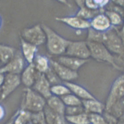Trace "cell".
<instances>
[{
  "label": "cell",
  "mask_w": 124,
  "mask_h": 124,
  "mask_svg": "<svg viewBox=\"0 0 124 124\" xmlns=\"http://www.w3.org/2000/svg\"><path fill=\"white\" fill-rule=\"evenodd\" d=\"M91 56L96 60L115 65L109 50L102 43L87 41Z\"/></svg>",
  "instance_id": "3957f363"
},
{
  "label": "cell",
  "mask_w": 124,
  "mask_h": 124,
  "mask_svg": "<svg viewBox=\"0 0 124 124\" xmlns=\"http://www.w3.org/2000/svg\"><path fill=\"white\" fill-rule=\"evenodd\" d=\"M16 53L11 47L0 45V60L4 64L8 63L14 58Z\"/></svg>",
  "instance_id": "44dd1931"
},
{
  "label": "cell",
  "mask_w": 124,
  "mask_h": 124,
  "mask_svg": "<svg viewBox=\"0 0 124 124\" xmlns=\"http://www.w3.org/2000/svg\"><path fill=\"white\" fill-rule=\"evenodd\" d=\"M46 105L60 115H65L66 106L61 98L52 95L46 100Z\"/></svg>",
  "instance_id": "d6986e66"
},
{
  "label": "cell",
  "mask_w": 124,
  "mask_h": 124,
  "mask_svg": "<svg viewBox=\"0 0 124 124\" xmlns=\"http://www.w3.org/2000/svg\"><path fill=\"white\" fill-rule=\"evenodd\" d=\"M40 73L36 69L33 63L28 64L20 75L21 82L26 88H31Z\"/></svg>",
  "instance_id": "8fae6325"
},
{
  "label": "cell",
  "mask_w": 124,
  "mask_h": 124,
  "mask_svg": "<svg viewBox=\"0 0 124 124\" xmlns=\"http://www.w3.org/2000/svg\"></svg>",
  "instance_id": "ee69618b"
},
{
  "label": "cell",
  "mask_w": 124,
  "mask_h": 124,
  "mask_svg": "<svg viewBox=\"0 0 124 124\" xmlns=\"http://www.w3.org/2000/svg\"><path fill=\"white\" fill-rule=\"evenodd\" d=\"M33 63L37 70L41 73H46L50 67V59L42 54H37Z\"/></svg>",
  "instance_id": "ffe728a7"
},
{
  "label": "cell",
  "mask_w": 124,
  "mask_h": 124,
  "mask_svg": "<svg viewBox=\"0 0 124 124\" xmlns=\"http://www.w3.org/2000/svg\"><path fill=\"white\" fill-rule=\"evenodd\" d=\"M16 115V112L14 114V115L11 117L10 119L9 120L8 122H7L5 124H14V121L15 119Z\"/></svg>",
  "instance_id": "f35d334b"
},
{
  "label": "cell",
  "mask_w": 124,
  "mask_h": 124,
  "mask_svg": "<svg viewBox=\"0 0 124 124\" xmlns=\"http://www.w3.org/2000/svg\"><path fill=\"white\" fill-rule=\"evenodd\" d=\"M103 12H104L103 9L98 10H92L84 7L79 9L76 15L85 20L90 21L96 16Z\"/></svg>",
  "instance_id": "7402d4cb"
},
{
  "label": "cell",
  "mask_w": 124,
  "mask_h": 124,
  "mask_svg": "<svg viewBox=\"0 0 124 124\" xmlns=\"http://www.w3.org/2000/svg\"><path fill=\"white\" fill-rule=\"evenodd\" d=\"M102 43L109 50L114 52H120L122 49V40L111 29L104 33Z\"/></svg>",
  "instance_id": "30bf717a"
},
{
  "label": "cell",
  "mask_w": 124,
  "mask_h": 124,
  "mask_svg": "<svg viewBox=\"0 0 124 124\" xmlns=\"http://www.w3.org/2000/svg\"><path fill=\"white\" fill-rule=\"evenodd\" d=\"M25 62L22 53H16L12 60L5 66L6 72L20 75L25 67Z\"/></svg>",
  "instance_id": "5bb4252c"
},
{
  "label": "cell",
  "mask_w": 124,
  "mask_h": 124,
  "mask_svg": "<svg viewBox=\"0 0 124 124\" xmlns=\"http://www.w3.org/2000/svg\"><path fill=\"white\" fill-rule=\"evenodd\" d=\"M42 27L46 33V43L49 53L59 56L64 54L71 40L63 37L46 24H42Z\"/></svg>",
  "instance_id": "6da1fadb"
},
{
  "label": "cell",
  "mask_w": 124,
  "mask_h": 124,
  "mask_svg": "<svg viewBox=\"0 0 124 124\" xmlns=\"http://www.w3.org/2000/svg\"><path fill=\"white\" fill-rule=\"evenodd\" d=\"M46 100L31 88H25L21 108L32 113L43 111Z\"/></svg>",
  "instance_id": "7a4b0ae2"
},
{
  "label": "cell",
  "mask_w": 124,
  "mask_h": 124,
  "mask_svg": "<svg viewBox=\"0 0 124 124\" xmlns=\"http://www.w3.org/2000/svg\"><path fill=\"white\" fill-rule=\"evenodd\" d=\"M30 124H46L43 111L31 112Z\"/></svg>",
  "instance_id": "f546056e"
},
{
  "label": "cell",
  "mask_w": 124,
  "mask_h": 124,
  "mask_svg": "<svg viewBox=\"0 0 124 124\" xmlns=\"http://www.w3.org/2000/svg\"><path fill=\"white\" fill-rule=\"evenodd\" d=\"M124 97V77L120 78L114 82L107 100L105 109L109 111L118 100Z\"/></svg>",
  "instance_id": "8992f818"
},
{
  "label": "cell",
  "mask_w": 124,
  "mask_h": 124,
  "mask_svg": "<svg viewBox=\"0 0 124 124\" xmlns=\"http://www.w3.org/2000/svg\"><path fill=\"white\" fill-rule=\"evenodd\" d=\"M50 67L62 82H72L78 77V74L60 64L56 60L50 59Z\"/></svg>",
  "instance_id": "52a82bcc"
},
{
  "label": "cell",
  "mask_w": 124,
  "mask_h": 124,
  "mask_svg": "<svg viewBox=\"0 0 124 124\" xmlns=\"http://www.w3.org/2000/svg\"><path fill=\"white\" fill-rule=\"evenodd\" d=\"M53 124H68L65 115H59L56 117Z\"/></svg>",
  "instance_id": "d6a6232c"
},
{
  "label": "cell",
  "mask_w": 124,
  "mask_h": 124,
  "mask_svg": "<svg viewBox=\"0 0 124 124\" xmlns=\"http://www.w3.org/2000/svg\"><path fill=\"white\" fill-rule=\"evenodd\" d=\"M90 24L91 28L100 32L108 31L111 27L110 20L104 12L96 16L90 21Z\"/></svg>",
  "instance_id": "4fadbf2b"
},
{
  "label": "cell",
  "mask_w": 124,
  "mask_h": 124,
  "mask_svg": "<svg viewBox=\"0 0 124 124\" xmlns=\"http://www.w3.org/2000/svg\"></svg>",
  "instance_id": "f6af8a7d"
},
{
  "label": "cell",
  "mask_w": 124,
  "mask_h": 124,
  "mask_svg": "<svg viewBox=\"0 0 124 124\" xmlns=\"http://www.w3.org/2000/svg\"><path fill=\"white\" fill-rule=\"evenodd\" d=\"M85 112L84 108L82 105L76 106H66L65 116H70L79 114Z\"/></svg>",
  "instance_id": "1f68e13d"
},
{
  "label": "cell",
  "mask_w": 124,
  "mask_h": 124,
  "mask_svg": "<svg viewBox=\"0 0 124 124\" xmlns=\"http://www.w3.org/2000/svg\"><path fill=\"white\" fill-rule=\"evenodd\" d=\"M6 111L5 107L2 104H0V122L2 120L5 116Z\"/></svg>",
  "instance_id": "e575fe53"
},
{
  "label": "cell",
  "mask_w": 124,
  "mask_h": 124,
  "mask_svg": "<svg viewBox=\"0 0 124 124\" xmlns=\"http://www.w3.org/2000/svg\"><path fill=\"white\" fill-rule=\"evenodd\" d=\"M55 20L66 25L72 29L78 30L88 29L91 28L90 21L85 20L77 15L56 17Z\"/></svg>",
  "instance_id": "ba28073f"
},
{
  "label": "cell",
  "mask_w": 124,
  "mask_h": 124,
  "mask_svg": "<svg viewBox=\"0 0 124 124\" xmlns=\"http://www.w3.org/2000/svg\"><path fill=\"white\" fill-rule=\"evenodd\" d=\"M51 86L45 74L40 73L31 88L47 100L52 95Z\"/></svg>",
  "instance_id": "7c38bea8"
},
{
  "label": "cell",
  "mask_w": 124,
  "mask_h": 124,
  "mask_svg": "<svg viewBox=\"0 0 124 124\" xmlns=\"http://www.w3.org/2000/svg\"><path fill=\"white\" fill-rule=\"evenodd\" d=\"M52 95L55 96L60 97L71 93L68 87L63 83L52 85L51 88Z\"/></svg>",
  "instance_id": "d4e9b609"
},
{
  "label": "cell",
  "mask_w": 124,
  "mask_h": 124,
  "mask_svg": "<svg viewBox=\"0 0 124 124\" xmlns=\"http://www.w3.org/2000/svg\"><path fill=\"white\" fill-rule=\"evenodd\" d=\"M21 53L28 64L32 63L37 54V47L24 40H21Z\"/></svg>",
  "instance_id": "e0dca14e"
},
{
  "label": "cell",
  "mask_w": 124,
  "mask_h": 124,
  "mask_svg": "<svg viewBox=\"0 0 124 124\" xmlns=\"http://www.w3.org/2000/svg\"><path fill=\"white\" fill-rule=\"evenodd\" d=\"M64 54L82 59H88L91 57L87 44L84 41L71 40Z\"/></svg>",
  "instance_id": "5b68a950"
},
{
  "label": "cell",
  "mask_w": 124,
  "mask_h": 124,
  "mask_svg": "<svg viewBox=\"0 0 124 124\" xmlns=\"http://www.w3.org/2000/svg\"><path fill=\"white\" fill-rule=\"evenodd\" d=\"M45 121L46 124H53L59 114L50 108L47 105L43 110Z\"/></svg>",
  "instance_id": "83f0119b"
},
{
  "label": "cell",
  "mask_w": 124,
  "mask_h": 124,
  "mask_svg": "<svg viewBox=\"0 0 124 124\" xmlns=\"http://www.w3.org/2000/svg\"></svg>",
  "instance_id": "bcb514c9"
},
{
  "label": "cell",
  "mask_w": 124,
  "mask_h": 124,
  "mask_svg": "<svg viewBox=\"0 0 124 124\" xmlns=\"http://www.w3.org/2000/svg\"><path fill=\"white\" fill-rule=\"evenodd\" d=\"M85 0H75V2L79 7V9H80L85 7Z\"/></svg>",
  "instance_id": "8d00e7d4"
},
{
  "label": "cell",
  "mask_w": 124,
  "mask_h": 124,
  "mask_svg": "<svg viewBox=\"0 0 124 124\" xmlns=\"http://www.w3.org/2000/svg\"><path fill=\"white\" fill-rule=\"evenodd\" d=\"M0 100H1V89H0Z\"/></svg>",
  "instance_id": "b9f144b4"
},
{
  "label": "cell",
  "mask_w": 124,
  "mask_h": 124,
  "mask_svg": "<svg viewBox=\"0 0 124 124\" xmlns=\"http://www.w3.org/2000/svg\"><path fill=\"white\" fill-rule=\"evenodd\" d=\"M5 71L3 67L0 69V89L2 86L5 81Z\"/></svg>",
  "instance_id": "836d02e7"
},
{
  "label": "cell",
  "mask_w": 124,
  "mask_h": 124,
  "mask_svg": "<svg viewBox=\"0 0 124 124\" xmlns=\"http://www.w3.org/2000/svg\"><path fill=\"white\" fill-rule=\"evenodd\" d=\"M82 106L84 108L85 112L88 114H98L102 115L105 109L104 105L96 98L83 100Z\"/></svg>",
  "instance_id": "ac0fdd59"
},
{
  "label": "cell",
  "mask_w": 124,
  "mask_h": 124,
  "mask_svg": "<svg viewBox=\"0 0 124 124\" xmlns=\"http://www.w3.org/2000/svg\"><path fill=\"white\" fill-rule=\"evenodd\" d=\"M90 124H109L104 116L98 114H89Z\"/></svg>",
  "instance_id": "4dcf8cb0"
},
{
  "label": "cell",
  "mask_w": 124,
  "mask_h": 124,
  "mask_svg": "<svg viewBox=\"0 0 124 124\" xmlns=\"http://www.w3.org/2000/svg\"><path fill=\"white\" fill-rule=\"evenodd\" d=\"M0 63H1V61H0Z\"/></svg>",
  "instance_id": "7bdbcfd3"
},
{
  "label": "cell",
  "mask_w": 124,
  "mask_h": 124,
  "mask_svg": "<svg viewBox=\"0 0 124 124\" xmlns=\"http://www.w3.org/2000/svg\"><path fill=\"white\" fill-rule=\"evenodd\" d=\"M122 33L123 35H124V24H123V28L122 29Z\"/></svg>",
  "instance_id": "60d3db41"
},
{
  "label": "cell",
  "mask_w": 124,
  "mask_h": 124,
  "mask_svg": "<svg viewBox=\"0 0 124 124\" xmlns=\"http://www.w3.org/2000/svg\"><path fill=\"white\" fill-rule=\"evenodd\" d=\"M57 62L68 68L77 71L87 62V59H82L70 56L62 55L58 58Z\"/></svg>",
  "instance_id": "9a60e30c"
},
{
  "label": "cell",
  "mask_w": 124,
  "mask_h": 124,
  "mask_svg": "<svg viewBox=\"0 0 124 124\" xmlns=\"http://www.w3.org/2000/svg\"><path fill=\"white\" fill-rule=\"evenodd\" d=\"M116 124H124V120H122L120 121L119 122H117Z\"/></svg>",
  "instance_id": "ab89813d"
},
{
  "label": "cell",
  "mask_w": 124,
  "mask_h": 124,
  "mask_svg": "<svg viewBox=\"0 0 124 124\" xmlns=\"http://www.w3.org/2000/svg\"><path fill=\"white\" fill-rule=\"evenodd\" d=\"M16 112L14 124H30L31 112L21 108Z\"/></svg>",
  "instance_id": "cb8c5ba5"
},
{
  "label": "cell",
  "mask_w": 124,
  "mask_h": 124,
  "mask_svg": "<svg viewBox=\"0 0 124 124\" xmlns=\"http://www.w3.org/2000/svg\"><path fill=\"white\" fill-rule=\"evenodd\" d=\"M66 119L68 124H90L89 114L86 112L76 115L65 116Z\"/></svg>",
  "instance_id": "603a6c76"
},
{
  "label": "cell",
  "mask_w": 124,
  "mask_h": 124,
  "mask_svg": "<svg viewBox=\"0 0 124 124\" xmlns=\"http://www.w3.org/2000/svg\"><path fill=\"white\" fill-rule=\"evenodd\" d=\"M23 40L36 46L46 42V35L42 26L39 25L24 29L22 33Z\"/></svg>",
  "instance_id": "277c9868"
},
{
  "label": "cell",
  "mask_w": 124,
  "mask_h": 124,
  "mask_svg": "<svg viewBox=\"0 0 124 124\" xmlns=\"http://www.w3.org/2000/svg\"><path fill=\"white\" fill-rule=\"evenodd\" d=\"M61 98L66 106L82 105V100L71 93Z\"/></svg>",
  "instance_id": "484cf974"
},
{
  "label": "cell",
  "mask_w": 124,
  "mask_h": 124,
  "mask_svg": "<svg viewBox=\"0 0 124 124\" xmlns=\"http://www.w3.org/2000/svg\"><path fill=\"white\" fill-rule=\"evenodd\" d=\"M58 2L60 3L61 4H62V5H66L68 7H71V5L69 4L68 0H56Z\"/></svg>",
  "instance_id": "74e56055"
},
{
  "label": "cell",
  "mask_w": 124,
  "mask_h": 124,
  "mask_svg": "<svg viewBox=\"0 0 124 124\" xmlns=\"http://www.w3.org/2000/svg\"><path fill=\"white\" fill-rule=\"evenodd\" d=\"M44 74L51 86L61 83L62 82L60 78L58 76L55 72L53 71V69L51 68V67Z\"/></svg>",
  "instance_id": "f1b7e54d"
},
{
  "label": "cell",
  "mask_w": 124,
  "mask_h": 124,
  "mask_svg": "<svg viewBox=\"0 0 124 124\" xmlns=\"http://www.w3.org/2000/svg\"><path fill=\"white\" fill-rule=\"evenodd\" d=\"M111 1L116 6L124 8V0H111Z\"/></svg>",
  "instance_id": "d590c367"
},
{
  "label": "cell",
  "mask_w": 124,
  "mask_h": 124,
  "mask_svg": "<svg viewBox=\"0 0 124 124\" xmlns=\"http://www.w3.org/2000/svg\"><path fill=\"white\" fill-rule=\"evenodd\" d=\"M20 75L8 73L1 87V100H4L12 93L21 83Z\"/></svg>",
  "instance_id": "9c48e42d"
},
{
  "label": "cell",
  "mask_w": 124,
  "mask_h": 124,
  "mask_svg": "<svg viewBox=\"0 0 124 124\" xmlns=\"http://www.w3.org/2000/svg\"><path fill=\"white\" fill-rule=\"evenodd\" d=\"M68 87L71 93L81 100L94 99L96 98L84 87L72 82H63Z\"/></svg>",
  "instance_id": "2e32d148"
},
{
  "label": "cell",
  "mask_w": 124,
  "mask_h": 124,
  "mask_svg": "<svg viewBox=\"0 0 124 124\" xmlns=\"http://www.w3.org/2000/svg\"><path fill=\"white\" fill-rule=\"evenodd\" d=\"M104 13L108 16L111 25L117 26L122 22L121 17L116 11L107 10Z\"/></svg>",
  "instance_id": "4316f807"
}]
</instances>
